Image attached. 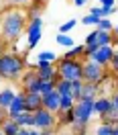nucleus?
I'll list each match as a JSON object with an SVG mask.
<instances>
[{"label":"nucleus","mask_w":118,"mask_h":135,"mask_svg":"<svg viewBox=\"0 0 118 135\" xmlns=\"http://www.w3.org/2000/svg\"><path fill=\"white\" fill-rule=\"evenodd\" d=\"M26 17L25 8H8L0 15V37L6 43H17L23 33L26 31Z\"/></svg>","instance_id":"1"},{"label":"nucleus","mask_w":118,"mask_h":135,"mask_svg":"<svg viewBox=\"0 0 118 135\" xmlns=\"http://www.w3.org/2000/svg\"><path fill=\"white\" fill-rule=\"evenodd\" d=\"M26 68H29V64H26V59L20 53L6 51L4 55H0V76H2V80L18 82Z\"/></svg>","instance_id":"2"},{"label":"nucleus","mask_w":118,"mask_h":135,"mask_svg":"<svg viewBox=\"0 0 118 135\" xmlns=\"http://www.w3.org/2000/svg\"><path fill=\"white\" fill-rule=\"evenodd\" d=\"M55 66H57V74L61 80H69V82H73V80H84V59L77 57V59H63L59 57L55 61Z\"/></svg>","instance_id":"3"},{"label":"nucleus","mask_w":118,"mask_h":135,"mask_svg":"<svg viewBox=\"0 0 118 135\" xmlns=\"http://www.w3.org/2000/svg\"><path fill=\"white\" fill-rule=\"evenodd\" d=\"M108 76L106 68L98 66L92 59H84V82H90V84H102L104 78Z\"/></svg>","instance_id":"4"},{"label":"nucleus","mask_w":118,"mask_h":135,"mask_svg":"<svg viewBox=\"0 0 118 135\" xmlns=\"http://www.w3.org/2000/svg\"><path fill=\"white\" fill-rule=\"evenodd\" d=\"M26 47L29 49H35L39 41H41V35H43V17L39 18H31L29 23H26Z\"/></svg>","instance_id":"5"},{"label":"nucleus","mask_w":118,"mask_h":135,"mask_svg":"<svg viewBox=\"0 0 118 135\" xmlns=\"http://www.w3.org/2000/svg\"><path fill=\"white\" fill-rule=\"evenodd\" d=\"M18 82H20V90H25L26 94L29 92H39L41 94V78L37 76V72H35L33 68H26L23 78H20Z\"/></svg>","instance_id":"6"},{"label":"nucleus","mask_w":118,"mask_h":135,"mask_svg":"<svg viewBox=\"0 0 118 135\" xmlns=\"http://www.w3.org/2000/svg\"><path fill=\"white\" fill-rule=\"evenodd\" d=\"M53 127H57V115L55 113H51L47 109H37L35 110V129H53Z\"/></svg>","instance_id":"7"},{"label":"nucleus","mask_w":118,"mask_h":135,"mask_svg":"<svg viewBox=\"0 0 118 135\" xmlns=\"http://www.w3.org/2000/svg\"><path fill=\"white\" fill-rule=\"evenodd\" d=\"M114 51H116V49H114V45H102V47H98L88 59L96 61V64L102 66V68H108L110 61H112V57H114Z\"/></svg>","instance_id":"8"},{"label":"nucleus","mask_w":118,"mask_h":135,"mask_svg":"<svg viewBox=\"0 0 118 135\" xmlns=\"http://www.w3.org/2000/svg\"><path fill=\"white\" fill-rule=\"evenodd\" d=\"M33 70L37 72V76L41 80H59V74H57V66L51 64V61H35Z\"/></svg>","instance_id":"9"},{"label":"nucleus","mask_w":118,"mask_h":135,"mask_svg":"<svg viewBox=\"0 0 118 135\" xmlns=\"http://www.w3.org/2000/svg\"><path fill=\"white\" fill-rule=\"evenodd\" d=\"M110 107H112V100H110V96H106V94H100L98 98H94V117H106L108 115Z\"/></svg>","instance_id":"10"},{"label":"nucleus","mask_w":118,"mask_h":135,"mask_svg":"<svg viewBox=\"0 0 118 135\" xmlns=\"http://www.w3.org/2000/svg\"><path fill=\"white\" fill-rule=\"evenodd\" d=\"M25 90H18L17 96L12 98V102H10V107L6 109V117L8 119H14L18 115V113H23L25 110Z\"/></svg>","instance_id":"11"},{"label":"nucleus","mask_w":118,"mask_h":135,"mask_svg":"<svg viewBox=\"0 0 118 135\" xmlns=\"http://www.w3.org/2000/svg\"><path fill=\"white\" fill-rule=\"evenodd\" d=\"M41 107H43V96L39 92H29V94H25V110L35 113V110L41 109Z\"/></svg>","instance_id":"12"},{"label":"nucleus","mask_w":118,"mask_h":135,"mask_svg":"<svg viewBox=\"0 0 118 135\" xmlns=\"http://www.w3.org/2000/svg\"><path fill=\"white\" fill-rule=\"evenodd\" d=\"M59 98H61V94H59L57 90L45 94V96H43V109L51 110V113H57L59 110Z\"/></svg>","instance_id":"13"},{"label":"nucleus","mask_w":118,"mask_h":135,"mask_svg":"<svg viewBox=\"0 0 118 135\" xmlns=\"http://www.w3.org/2000/svg\"><path fill=\"white\" fill-rule=\"evenodd\" d=\"M14 96H17V90H14L12 86H4V88H0V110H6V109H8Z\"/></svg>","instance_id":"14"},{"label":"nucleus","mask_w":118,"mask_h":135,"mask_svg":"<svg viewBox=\"0 0 118 135\" xmlns=\"http://www.w3.org/2000/svg\"><path fill=\"white\" fill-rule=\"evenodd\" d=\"M57 127H71L73 121H76V113L73 109H67V110H57Z\"/></svg>","instance_id":"15"},{"label":"nucleus","mask_w":118,"mask_h":135,"mask_svg":"<svg viewBox=\"0 0 118 135\" xmlns=\"http://www.w3.org/2000/svg\"><path fill=\"white\" fill-rule=\"evenodd\" d=\"M100 94H102V84H90V82L82 84V98H98Z\"/></svg>","instance_id":"16"},{"label":"nucleus","mask_w":118,"mask_h":135,"mask_svg":"<svg viewBox=\"0 0 118 135\" xmlns=\"http://www.w3.org/2000/svg\"><path fill=\"white\" fill-rule=\"evenodd\" d=\"M20 127H26V129H33L35 127V113H29V110H23V113H18L17 117H14Z\"/></svg>","instance_id":"17"},{"label":"nucleus","mask_w":118,"mask_h":135,"mask_svg":"<svg viewBox=\"0 0 118 135\" xmlns=\"http://www.w3.org/2000/svg\"><path fill=\"white\" fill-rule=\"evenodd\" d=\"M0 131L4 135H17L18 131H20V125H18L14 119H4V123H2V127H0Z\"/></svg>","instance_id":"18"},{"label":"nucleus","mask_w":118,"mask_h":135,"mask_svg":"<svg viewBox=\"0 0 118 135\" xmlns=\"http://www.w3.org/2000/svg\"><path fill=\"white\" fill-rule=\"evenodd\" d=\"M25 10H26L29 21H31V18H39V17L43 15V10H45V4H43V2H31Z\"/></svg>","instance_id":"19"},{"label":"nucleus","mask_w":118,"mask_h":135,"mask_svg":"<svg viewBox=\"0 0 118 135\" xmlns=\"http://www.w3.org/2000/svg\"><path fill=\"white\" fill-rule=\"evenodd\" d=\"M84 51H85V45H84V43H79V45L69 47V51H65L61 57H63V59H77V57L84 59Z\"/></svg>","instance_id":"20"},{"label":"nucleus","mask_w":118,"mask_h":135,"mask_svg":"<svg viewBox=\"0 0 118 135\" xmlns=\"http://www.w3.org/2000/svg\"><path fill=\"white\" fill-rule=\"evenodd\" d=\"M57 59H59L57 53L51 51V49H45V51H39V53H37V61H51V64H55Z\"/></svg>","instance_id":"21"},{"label":"nucleus","mask_w":118,"mask_h":135,"mask_svg":"<svg viewBox=\"0 0 118 135\" xmlns=\"http://www.w3.org/2000/svg\"><path fill=\"white\" fill-rule=\"evenodd\" d=\"M94 135H114V127L108 125V123H98L94 127Z\"/></svg>","instance_id":"22"},{"label":"nucleus","mask_w":118,"mask_h":135,"mask_svg":"<svg viewBox=\"0 0 118 135\" xmlns=\"http://www.w3.org/2000/svg\"><path fill=\"white\" fill-rule=\"evenodd\" d=\"M76 100L71 98V94H61L59 98V110H67V109H73Z\"/></svg>","instance_id":"23"},{"label":"nucleus","mask_w":118,"mask_h":135,"mask_svg":"<svg viewBox=\"0 0 118 135\" xmlns=\"http://www.w3.org/2000/svg\"><path fill=\"white\" fill-rule=\"evenodd\" d=\"M98 31V39H96V43L98 45H112V33H108V31H100V29H96Z\"/></svg>","instance_id":"24"},{"label":"nucleus","mask_w":118,"mask_h":135,"mask_svg":"<svg viewBox=\"0 0 118 135\" xmlns=\"http://www.w3.org/2000/svg\"><path fill=\"white\" fill-rule=\"evenodd\" d=\"M82 84H84V80H73L71 82V98L76 102L82 98Z\"/></svg>","instance_id":"25"},{"label":"nucleus","mask_w":118,"mask_h":135,"mask_svg":"<svg viewBox=\"0 0 118 135\" xmlns=\"http://www.w3.org/2000/svg\"><path fill=\"white\" fill-rule=\"evenodd\" d=\"M55 90H57L59 94H71V82H69V80H61V78H59Z\"/></svg>","instance_id":"26"},{"label":"nucleus","mask_w":118,"mask_h":135,"mask_svg":"<svg viewBox=\"0 0 118 135\" xmlns=\"http://www.w3.org/2000/svg\"><path fill=\"white\" fill-rule=\"evenodd\" d=\"M55 41H57V45H61V47H73L76 43H73V39L69 37V35H63V33H59L57 37H55Z\"/></svg>","instance_id":"27"},{"label":"nucleus","mask_w":118,"mask_h":135,"mask_svg":"<svg viewBox=\"0 0 118 135\" xmlns=\"http://www.w3.org/2000/svg\"><path fill=\"white\" fill-rule=\"evenodd\" d=\"M55 86H57L55 80H41V96L53 92V90H55Z\"/></svg>","instance_id":"28"},{"label":"nucleus","mask_w":118,"mask_h":135,"mask_svg":"<svg viewBox=\"0 0 118 135\" xmlns=\"http://www.w3.org/2000/svg\"><path fill=\"white\" fill-rule=\"evenodd\" d=\"M76 25H77V18H69V21H65V23H61V25H59V33L67 35Z\"/></svg>","instance_id":"29"},{"label":"nucleus","mask_w":118,"mask_h":135,"mask_svg":"<svg viewBox=\"0 0 118 135\" xmlns=\"http://www.w3.org/2000/svg\"><path fill=\"white\" fill-rule=\"evenodd\" d=\"M96 29H100V31H108V33H112V29H114V23L110 21L108 17L106 18H100V23L96 25Z\"/></svg>","instance_id":"30"},{"label":"nucleus","mask_w":118,"mask_h":135,"mask_svg":"<svg viewBox=\"0 0 118 135\" xmlns=\"http://www.w3.org/2000/svg\"><path fill=\"white\" fill-rule=\"evenodd\" d=\"M8 8H26L31 4V0H6Z\"/></svg>","instance_id":"31"},{"label":"nucleus","mask_w":118,"mask_h":135,"mask_svg":"<svg viewBox=\"0 0 118 135\" xmlns=\"http://www.w3.org/2000/svg\"><path fill=\"white\" fill-rule=\"evenodd\" d=\"M90 15H94L96 18H106V10L102 8L100 4H96V6H92V8H90Z\"/></svg>","instance_id":"32"},{"label":"nucleus","mask_w":118,"mask_h":135,"mask_svg":"<svg viewBox=\"0 0 118 135\" xmlns=\"http://www.w3.org/2000/svg\"><path fill=\"white\" fill-rule=\"evenodd\" d=\"M98 23H100V18H96L94 15H90V12H88L85 17H82V25H98Z\"/></svg>","instance_id":"33"},{"label":"nucleus","mask_w":118,"mask_h":135,"mask_svg":"<svg viewBox=\"0 0 118 135\" xmlns=\"http://www.w3.org/2000/svg\"><path fill=\"white\" fill-rule=\"evenodd\" d=\"M17 135H41V131H39V129H26V127H20V131H18Z\"/></svg>","instance_id":"34"},{"label":"nucleus","mask_w":118,"mask_h":135,"mask_svg":"<svg viewBox=\"0 0 118 135\" xmlns=\"http://www.w3.org/2000/svg\"><path fill=\"white\" fill-rule=\"evenodd\" d=\"M96 39H98V31H92V33H88L84 45H92V43H96Z\"/></svg>","instance_id":"35"},{"label":"nucleus","mask_w":118,"mask_h":135,"mask_svg":"<svg viewBox=\"0 0 118 135\" xmlns=\"http://www.w3.org/2000/svg\"><path fill=\"white\" fill-rule=\"evenodd\" d=\"M110 70H112L114 74H118V49L114 51V57H112V61H110Z\"/></svg>","instance_id":"36"},{"label":"nucleus","mask_w":118,"mask_h":135,"mask_svg":"<svg viewBox=\"0 0 118 135\" xmlns=\"http://www.w3.org/2000/svg\"><path fill=\"white\" fill-rule=\"evenodd\" d=\"M98 2H100L102 8H114V6H116V4H114L116 0H98Z\"/></svg>","instance_id":"37"},{"label":"nucleus","mask_w":118,"mask_h":135,"mask_svg":"<svg viewBox=\"0 0 118 135\" xmlns=\"http://www.w3.org/2000/svg\"><path fill=\"white\" fill-rule=\"evenodd\" d=\"M55 135H73V133H71V129H69V127H57Z\"/></svg>","instance_id":"38"},{"label":"nucleus","mask_w":118,"mask_h":135,"mask_svg":"<svg viewBox=\"0 0 118 135\" xmlns=\"http://www.w3.org/2000/svg\"><path fill=\"white\" fill-rule=\"evenodd\" d=\"M6 51H8V43H6L2 37H0V55H4Z\"/></svg>","instance_id":"39"},{"label":"nucleus","mask_w":118,"mask_h":135,"mask_svg":"<svg viewBox=\"0 0 118 135\" xmlns=\"http://www.w3.org/2000/svg\"><path fill=\"white\" fill-rule=\"evenodd\" d=\"M57 131V127H53V129H41V135H55Z\"/></svg>","instance_id":"40"},{"label":"nucleus","mask_w":118,"mask_h":135,"mask_svg":"<svg viewBox=\"0 0 118 135\" xmlns=\"http://www.w3.org/2000/svg\"><path fill=\"white\" fill-rule=\"evenodd\" d=\"M110 100H112V104L118 109V92H112V94H110Z\"/></svg>","instance_id":"41"},{"label":"nucleus","mask_w":118,"mask_h":135,"mask_svg":"<svg viewBox=\"0 0 118 135\" xmlns=\"http://www.w3.org/2000/svg\"><path fill=\"white\" fill-rule=\"evenodd\" d=\"M73 4H76V6H79V8H82V6H85V4H88V0H73Z\"/></svg>","instance_id":"42"},{"label":"nucleus","mask_w":118,"mask_h":135,"mask_svg":"<svg viewBox=\"0 0 118 135\" xmlns=\"http://www.w3.org/2000/svg\"><path fill=\"white\" fill-rule=\"evenodd\" d=\"M4 119H6V110H0V127L4 123Z\"/></svg>","instance_id":"43"},{"label":"nucleus","mask_w":118,"mask_h":135,"mask_svg":"<svg viewBox=\"0 0 118 135\" xmlns=\"http://www.w3.org/2000/svg\"><path fill=\"white\" fill-rule=\"evenodd\" d=\"M112 92H118V78L114 80V86H112Z\"/></svg>","instance_id":"44"},{"label":"nucleus","mask_w":118,"mask_h":135,"mask_svg":"<svg viewBox=\"0 0 118 135\" xmlns=\"http://www.w3.org/2000/svg\"><path fill=\"white\" fill-rule=\"evenodd\" d=\"M112 35H116V37H118V25H114V29H112Z\"/></svg>","instance_id":"45"},{"label":"nucleus","mask_w":118,"mask_h":135,"mask_svg":"<svg viewBox=\"0 0 118 135\" xmlns=\"http://www.w3.org/2000/svg\"><path fill=\"white\" fill-rule=\"evenodd\" d=\"M73 135H90V131L85 129V131H79V133H73Z\"/></svg>","instance_id":"46"},{"label":"nucleus","mask_w":118,"mask_h":135,"mask_svg":"<svg viewBox=\"0 0 118 135\" xmlns=\"http://www.w3.org/2000/svg\"><path fill=\"white\" fill-rule=\"evenodd\" d=\"M114 135H118V123L114 125Z\"/></svg>","instance_id":"47"},{"label":"nucleus","mask_w":118,"mask_h":135,"mask_svg":"<svg viewBox=\"0 0 118 135\" xmlns=\"http://www.w3.org/2000/svg\"><path fill=\"white\" fill-rule=\"evenodd\" d=\"M31 2H43V4H45V0H31Z\"/></svg>","instance_id":"48"},{"label":"nucleus","mask_w":118,"mask_h":135,"mask_svg":"<svg viewBox=\"0 0 118 135\" xmlns=\"http://www.w3.org/2000/svg\"><path fill=\"white\" fill-rule=\"evenodd\" d=\"M0 84H2V76H0Z\"/></svg>","instance_id":"49"},{"label":"nucleus","mask_w":118,"mask_h":135,"mask_svg":"<svg viewBox=\"0 0 118 135\" xmlns=\"http://www.w3.org/2000/svg\"><path fill=\"white\" fill-rule=\"evenodd\" d=\"M0 135H4V133H2V131H0Z\"/></svg>","instance_id":"50"}]
</instances>
